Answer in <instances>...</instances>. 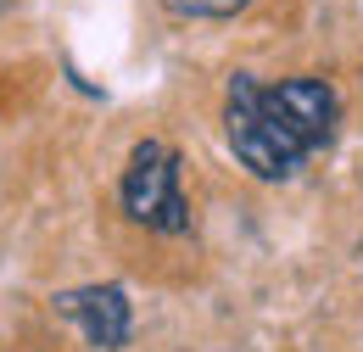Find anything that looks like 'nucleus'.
Instances as JSON below:
<instances>
[{"label": "nucleus", "mask_w": 363, "mask_h": 352, "mask_svg": "<svg viewBox=\"0 0 363 352\" xmlns=\"http://www.w3.org/2000/svg\"><path fill=\"white\" fill-rule=\"evenodd\" d=\"M224 134H229L235 163H240V168H252L257 179H291L302 163H308V151L279 129V118L269 112L263 84H257V79H246V73H235V79H229Z\"/></svg>", "instance_id": "1"}, {"label": "nucleus", "mask_w": 363, "mask_h": 352, "mask_svg": "<svg viewBox=\"0 0 363 352\" xmlns=\"http://www.w3.org/2000/svg\"><path fill=\"white\" fill-rule=\"evenodd\" d=\"M123 207L129 219L162 235H184L190 229V202L179 190V157L162 140H140L129 168H123Z\"/></svg>", "instance_id": "2"}, {"label": "nucleus", "mask_w": 363, "mask_h": 352, "mask_svg": "<svg viewBox=\"0 0 363 352\" xmlns=\"http://www.w3.org/2000/svg\"><path fill=\"white\" fill-rule=\"evenodd\" d=\"M56 308L67 313L84 336H90L95 347H123L129 341V297H123V285H84V291H62L56 297Z\"/></svg>", "instance_id": "4"}, {"label": "nucleus", "mask_w": 363, "mask_h": 352, "mask_svg": "<svg viewBox=\"0 0 363 352\" xmlns=\"http://www.w3.org/2000/svg\"><path fill=\"white\" fill-rule=\"evenodd\" d=\"M263 101L269 112L279 118V129L291 134L308 157L318 145H330L335 134V118H341V101L324 79H279V84H263Z\"/></svg>", "instance_id": "3"}, {"label": "nucleus", "mask_w": 363, "mask_h": 352, "mask_svg": "<svg viewBox=\"0 0 363 352\" xmlns=\"http://www.w3.org/2000/svg\"><path fill=\"white\" fill-rule=\"evenodd\" d=\"M174 17H235L246 0H162Z\"/></svg>", "instance_id": "5"}]
</instances>
